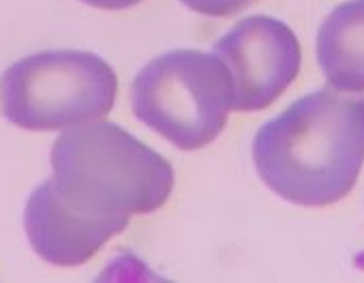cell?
<instances>
[{"label": "cell", "mask_w": 364, "mask_h": 283, "mask_svg": "<svg viewBox=\"0 0 364 283\" xmlns=\"http://www.w3.org/2000/svg\"><path fill=\"white\" fill-rule=\"evenodd\" d=\"M253 164L270 191L298 206H330L364 164V97L319 88L259 127Z\"/></svg>", "instance_id": "6da1fadb"}, {"label": "cell", "mask_w": 364, "mask_h": 283, "mask_svg": "<svg viewBox=\"0 0 364 283\" xmlns=\"http://www.w3.org/2000/svg\"><path fill=\"white\" fill-rule=\"evenodd\" d=\"M52 170L63 200L97 219L154 213L176 181L163 155L107 120L65 129L52 146Z\"/></svg>", "instance_id": "7a4b0ae2"}, {"label": "cell", "mask_w": 364, "mask_h": 283, "mask_svg": "<svg viewBox=\"0 0 364 283\" xmlns=\"http://www.w3.org/2000/svg\"><path fill=\"white\" fill-rule=\"evenodd\" d=\"M139 122L180 151H200L219 137L234 107L232 80L215 54L173 50L152 58L131 84Z\"/></svg>", "instance_id": "3957f363"}, {"label": "cell", "mask_w": 364, "mask_h": 283, "mask_svg": "<svg viewBox=\"0 0 364 283\" xmlns=\"http://www.w3.org/2000/svg\"><path fill=\"white\" fill-rule=\"evenodd\" d=\"M118 95L109 63L84 50H48L14 63L0 78L3 116L28 131H56L105 118Z\"/></svg>", "instance_id": "277c9868"}, {"label": "cell", "mask_w": 364, "mask_h": 283, "mask_svg": "<svg viewBox=\"0 0 364 283\" xmlns=\"http://www.w3.org/2000/svg\"><path fill=\"white\" fill-rule=\"evenodd\" d=\"M213 54L230 73L238 112H259L272 105L298 78L302 65L296 33L270 16L240 20L217 41Z\"/></svg>", "instance_id": "5b68a950"}, {"label": "cell", "mask_w": 364, "mask_h": 283, "mask_svg": "<svg viewBox=\"0 0 364 283\" xmlns=\"http://www.w3.org/2000/svg\"><path fill=\"white\" fill-rule=\"evenodd\" d=\"M127 225L129 219H97L75 210L63 200L52 178L35 187L24 208V230L31 247L56 266L88 262Z\"/></svg>", "instance_id": "8992f818"}, {"label": "cell", "mask_w": 364, "mask_h": 283, "mask_svg": "<svg viewBox=\"0 0 364 283\" xmlns=\"http://www.w3.org/2000/svg\"><path fill=\"white\" fill-rule=\"evenodd\" d=\"M317 63L334 90L364 92V0H347L323 20Z\"/></svg>", "instance_id": "52a82bcc"}, {"label": "cell", "mask_w": 364, "mask_h": 283, "mask_svg": "<svg viewBox=\"0 0 364 283\" xmlns=\"http://www.w3.org/2000/svg\"><path fill=\"white\" fill-rule=\"evenodd\" d=\"M191 11L208 18H228L240 14L245 7H249L255 0H180Z\"/></svg>", "instance_id": "ba28073f"}, {"label": "cell", "mask_w": 364, "mask_h": 283, "mask_svg": "<svg viewBox=\"0 0 364 283\" xmlns=\"http://www.w3.org/2000/svg\"><path fill=\"white\" fill-rule=\"evenodd\" d=\"M82 3H86L95 9H103V11H120V9L139 5L141 0H82Z\"/></svg>", "instance_id": "9c48e42d"}]
</instances>
